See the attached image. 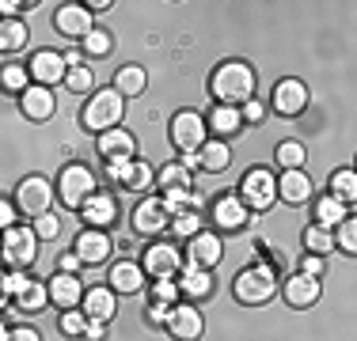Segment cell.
Here are the masks:
<instances>
[{"label": "cell", "instance_id": "cell-1", "mask_svg": "<svg viewBox=\"0 0 357 341\" xmlns=\"http://www.w3.org/2000/svg\"><path fill=\"white\" fill-rule=\"evenodd\" d=\"M255 68L248 61H225L217 65L213 80H209V88H213V99L225 102V106H243V102L255 99Z\"/></svg>", "mask_w": 357, "mask_h": 341}, {"label": "cell", "instance_id": "cell-2", "mask_svg": "<svg viewBox=\"0 0 357 341\" xmlns=\"http://www.w3.org/2000/svg\"><path fill=\"white\" fill-rule=\"evenodd\" d=\"M274 292H278V277H274V269H270L266 262H255V266L240 269L236 280H232V296L240 303H251V307L266 303Z\"/></svg>", "mask_w": 357, "mask_h": 341}, {"label": "cell", "instance_id": "cell-3", "mask_svg": "<svg viewBox=\"0 0 357 341\" xmlns=\"http://www.w3.org/2000/svg\"><path fill=\"white\" fill-rule=\"evenodd\" d=\"M122 114H126V99L118 95L114 88H103L96 95H88V106L80 110L84 125L96 133H107V129H118L122 125Z\"/></svg>", "mask_w": 357, "mask_h": 341}, {"label": "cell", "instance_id": "cell-4", "mask_svg": "<svg viewBox=\"0 0 357 341\" xmlns=\"http://www.w3.org/2000/svg\"><path fill=\"white\" fill-rule=\"evenodd\" d=\"M54 182L50 178H42V175H27V178H20V186H15V193H12V201L20 205V212L23 216H31V220H38V216H46V212H54L50 205H54Z\"/></svg>", "mask_w": 357, "mask_h": 341}, {"label": "cell", "instance_id": "cell-5", "mask_svg": "<svg viewBox=\"0 0 357 341\" xmlns=\"http://www.w3.org/2000/svg\"><path fill=\"white\" fill-rule=\"evenodd\" d=\"M38 232L35 224H20V228H8L4 232V262L8 269H27L31 262L38 258Z\"/></svg>", "mask_w": 357, "mask_h": 341}, {"label": "cell", "instance_id": "cell-6", "mask_svg": "<svg viewBox=\"0 0 357 341\" xmlns=\"http://www.w3.org/2000/svg\"><path fill=\"white\" fill-rule=\"evenodd\" d=\"M96 193V175H91L84 164H69L57 175V198H61V205H69V209L80 212V205Z\"/></svg>", "mask_w": 357, "mask_h": 341}, {"label": "cell", "instance_id": "cell-7", "mask_svg": "<svg viewBox=\"0 0 357 341\" xmlns=\"http://www.w3.org/2000/svg\"><path fill=\"white\" fill-rule=\"evenodd\" d=\"M240 198L248 201V209L266 212L270 205L278 201V178H274V170L251 167L248 175H243V182H240Z\"/></svg>", "mask_w": 357, "mask_h": 341}, {"label": "cell", "instance_id": "cell-8", "mask_svg": "<svg viewBox=\"0 0 357 341\" xmlns=\"http://www.w3.org/2000/svg\"><path fill=\"white\" fill-rule=\"evenodd\" d=\"M206 118L198 114V110H178V114L172 118V144L178 152H202L206 148Z\"/></svg>", "mask_w": 357, "mask_h": 341}, {"label": "cell", "instance_id": "cell-9", "mask_svg": "<svg viewBox=\"0 0 357 341\" xmlns=\"http://www.w3.org/2000/svg\"><path fill=\"white\" fill-rule=\"evenodd\" d=\"M186 266V251H178L175 243H152L144 251V273L156 280H175Z\"/></svg>", "mask_w": 357, "mask_h": 341}, {"label": "cell", "instance_id": "cell-10", "mask_svg": "<svg viewBox=\"0 0 357 341\" xmlns=\"http://www.w3.org/2000/svg\"><path fill=\"white\" fill-rule=\"evenodd\" d=\"M172 228V212L164 209V198H144L133 209V232L137 235H164Z\"/></svg>", "mask_w": 357, "mask_h": 341}, {"label": "cell", "instance_id": "cell-11", "mask_svg": "<svg viewBox=\"0 0 357 341\" xmlns=\"http://www.w3.org/2000/svg\"><path fill=\"white\" fill-rule=\"evenodd\" d=\"M164 330L175 341H198L202 330H206V319H202V311L194 303H175L172 307V319H167Z\"/></svg>", "mask_w": 357, "mask_h": 341}, {"label": "cell", "instance_id": "cell-12", "mask_svg": "<svg viewBox=\"0 0 357 341\" xmlns=\"http://www.w3.org/2000/svg\"><path fill=\"white\" fill-rule=\"evenodd\" d=\"M91 8L88 4H61L57 8V15H54V27L61 31V34H69V38H88L91 31H96V23H91Z\"/></svg>", "mask_w": 357, "mask_h": 341}, {"label": "cell", "instance_id": "cell-13", "mask_svg": "<svg viewBox=\"0 0 357 341\" xmlns=\"http://www.w3.org/2000/svg\"><path fill=\"white\" fill-rule=\"evenodd\" d=\"M31 76H35V84L42 88H54V84H65V76H69V65H65V54H54V49H38L35 57H31Z\"/></svg>", "mask_w": 357, "mask_h": 341}, {"label": "cell", "instance_id": "cell-14", "mask_svg": "<svg viewBox=\"0 0 357 341\" xmlns=\"http://www.w3.org/2000/svg\"><path fill=\"white\" fill-rule=\"evenodd\" d=\"M282 296H285V303L289 307H312L323 296V280L319 277H308V273H293V277H285V285H282Z\"/></svg>", "mask_w": 357, "mask_h": 341}, {"label": "cell", "instance_id": "cell-15", "mask_svg": "<svg viewBox=\"0 0 357 341\" xmlns=\"http://www.w3.org/2000/svg\"><path fill=\"white\" fill-rule=\"evenodd\" d=\"M220 258H225V243H220L217 232H198L194 239H186V262H194L202 269H213Z\"/></svg>", "mask_w": 357, "mask_h": 341}, {"label": "cell", "instance_id": "cell-16", "mask_svg": "<svg viewBox=\"0 0 357 341\" xmlns=\"http://www.w3.org/2000/svg\"><path fill=\"white\" fill-rule=\"evenodd\" d=\"M274 110L282 118H296L308 110V88H304V80H296V76H289L274 88Z\"/></svg>", "mask_w": 357, "mask_h": 341}, {"label": "cell", "instance_id": "cell-17", "mask_svg": "<svg viewBox=\"0 0 357 341\" xmlns=\"http://www.w3.org/2000/svg\"><path fill=\"white\" fill-rule=\"evenodd\" d=\"M248 201L240 198V193H220L213 201V224L225 228V232H240L243 224H248Z\"/></svg>", "mask_w": 357, "mask_h": 341}, {"label": "cell", "instance_id": "cell-18", "mask_svg": "<svg viewBox=\"0 0 357 341\" xmlns=\"http://www.w3.org/2000/svg\"><path fill=\"white\" fill-rule=\"evenodd\" d=\"M73 251L80 254L84 266H99V262H107V254H110V235L103 232V228H80Z\"/></svg>", "mask_w": 357, "mask_h": 341}, {"label": "cell", "instance_id": "cell-19", "mask_svg": "<svg viewBox=\"0 0 357 341\" xmlns=\"http://www.w3.org/2000/svg\"><path fill=\"white\" fill-rule=\"evenodd\" d=\"M80 220H84L88 228H107V224H114V220H118V201H114V193L96 190L88 201L80 205Z\"/></svg>", "mask_w": 357, "mask_h": 341}, {"label": "cell", "instance_id": "cell-20", "mask_svg": "<svg viewBox=\"0 0 357 341\" xmlns=\"http://www.w3.org/2000/svg\"><path fill=\"white\" fill-rule=\"evenodd\" d=\"M46 285H50V300L61 307V311H76V307L84 303V280L76 277V273H57Z\"/></svg>", "mask_w": 357, "mask_h": 341}, {"label": "cell", "instance_id": "cell-21", "mask_svg": "<svg viewBox=\"0 0 357 341\" xmlns=\"http://www.w3.org/2000/svg\"><path fill=\"white\" fill-rule=\"evenodd\" d=\"M20 110H23V118H31V122H46V118H54V110H57L54 88L31 84V88L20 95Z\"/></svg>", "mask_w": 357, "mask_h": 341}, {"label": "cell", "instance_id": "cell-22", "mask_svg": "<svg viewBox=\"0 0 357 341\" xmlns=\"http://www.w3.org/2000/svg\"><path fill=\"white\" fill-rule=\"evenodd\" d=\"M144 266L141 262H130V258H122V262H114L110 266V273H107V280H110V288L114 292H122V296H133V292H141L144 288Z\"/></svg>", "mask_w": 357, "mask_h": 341}, {"label": "cell", "instance_id": "cell-23", "mask_svg": "<svg viewBox=\"0 0 357 341\" xmlns=\"http://www.w3.org/2000/svg\"><path fill=\"white\" fill-rule=\"evenodd\" d=\"M84 315L88 319H99V322H110L118 315V292L110 285H96L84 292Z\"/></svg>", "mask_w": 357, "mask_h": 341}, {"label": "cell", "instance_id": "cell-24", "mask_svg": "<svg viewBox=\"0 0 357 341\" xmlns=\"http://www.w3.org/2000/svg\"><path fill=\"white\" fill-rule=\"evenodd\" d=\"M96 148H99V156H103V159H133V152H137V141H133L130 129H122V125H118V129L99 133Z\"/></svg>", "mask_w": 357, "mask_h": 341}, {"label": "cell", "instance_id": "cell-25", "mask_svg": "<svg viewBox=\"0 0 357 341\" xmlns=\"http://www.w3.org/2000/svg\"><path fill=\"white\" fill-rule=\"evenodd\" d=\"M278 201H285V205L312 201V178L304 170H282V178H278Z\"/></svg>", "mask_w": 357, "mask_h": 341}, {"label": "cell", "instance_id": "cell-26", "mask_svg": "<svg viewBox=\"0 0 357 341\" xmlns=\"http://www.w3.org/2000/svg\"><path fill=\"white\" fill-rule=\"evenodd\" d=\"M175 280H178V288H183V296H190V300H206V296L213 292V269H202V266H194V262H186Z\"/></svg>", "mask_w": 357, "mask_h": 341}, {"label": "cell", "instance_id": "cell-27", "mask_svg": "<svg viewBox=\"0 0 357 341\" xmlns=\"http://www.w3.org/2000/svg\"><path fill=\"white\" fill-rule=\"evenodd\" d=\"M110 88L122 99H137V95H144V88H149V72H144L141 65H122L114 72V84H110Z\"/></svg>", "mask_w": 357, "mask_h": 341}, {"label": "cell", "instance_id": "cell-28", "mask_svg": "<svg viewBox=\"0 0 357 341\" xmlns=\"http://www.w3.org/2000/svg\"><path fill=\"white\" fill-rule=\"evenodd\" d=\"M206 125H209L217 136H232V133L243 129V114H240V106H225V102H217V106L209 110Z\"/></svg>", "mask_w": 357, "mask_h": 341}, {"label": "cell", "instance_id": "cell-29", "mask_svg": "<svg viewBox=\"0 0 357 341\" xmlns=\"http://www.w3.org/2000/svg\"><path fill=\"white\" fill-rule=\"evenodd\" d=\"M346 209H350V205L338 201L335 193H323V198H316V224H319V228H331V232H335V228L342 224L346 216H350Z\"/></svg>", "mask_w": 357, "mask_h": 341}, {"label": "cell", "instance_id": "cell-30", "mask_svg": "<svg viewBox=\"0 0 357 341\" xmlns=\"http://www.w3.org/2000/svg\"><path fill=\"white\" fill-rule=\"evenodd\" d=\"M156 182H160V190H194V170L190 167H183L178 159H172L164 170L156 175Z\"/></svg>", "mask_w": 357, "mask_h": 341}, {"label": "cell", "instance_id": "cell-31", "mask_svg": "<svg viewBox=\"0 0 357 341\" xmlns=\"http://www.w3.org/2000/svg\"><path fill=\"white\" fill-rule=\"evenodd\" d=\"M31 42V31L23 19H4L0 23V49L4 54H15V49H23Z\"/></svg>", "mask_w": 357, "mask_h": 341}, {"label": "cell", "instance_id": "cell-32", "mask_svg": "<svg viewBox=\"0 0 357 341\" xmlns=\"http://www.w3.org/2000/svg\"><path fill=\"white\" fill-rule=\"evenodd\" d=\"M304 246H308V254H319V258H327V254L338 246V239H335V232H331V228L308 224V228H304Z\"/></svg>", "mask_w": 357, "mask_h": 341}, {"label": "cell", "instance_id": "cell-33", "mask_svg": "<svg viewBox=\"0 0 357 341\" xmlns=\"http://www.w3.org/2000/svg\"><path fill=\"white\" fill-rule=\"evenodd\" d=\"M331 193L346 205H357V170L354 167H342L331 175Z\"/></svg>", "mask_w": 357, "mask_h": 341}, {"label": "cell", "instance_id": "cell-34", "mask_svg": "<svg viewBox=\"0 0 357 341\" xmlns=\"http://www.w3.org/2000/svg\"><path fill=\"white\" fill-rule=\"evenodd\" d=\"M31 68H23V65H4L0 68V88L8 91V95H23V91L31 88Z\"/></svg>", "mask_w": 357, "mask_h": 341}, {"label": "cell", "instance_id": "cell-35", "mask_svg": "<svg viewBox=\"0 0 357 341\" xmlns=\"http://www.w3.org/2000/svg\"><path fill=\"white\" fill-rule=\"evenodd\" d=\"M46 303H50V285L46 280H31V285L15 296V307H20V311H42Z\"/></svg>", "mask_w": 357, "mask_h": 341}, {"label": "cell", "instance_id": "cell-36", "mask_svg": "<svg viewBox=\"0 0 357 341\" xmlns=\"http://www.w3.org/2000/svg\"><path fill=\"white\" fill-rule=\"evenodd\" d=\"M274 159H278V167H282V170H304L308 152H304L301 141H282V144H278V152H274Z\"/></svg>", "mask_w": 357, "mask_h": 341}, {"label": "cell", "instance_id": "cell-37", "mask_svg": "<svg viewBox=\"0 0 357 341\" xmlns=\"http://www.w3.org/2000/svg\"><path fill=\"white\" fill-rule=\"evenodd\" d=\"M228 159H232V152H228V144L220 141V136H213V141H206V148H202V167L206 170H225Z\"/></svg>", "mask_w": 357, "mask_h": 341}, {"label": "cell", "instance_id": "cell-38", "mask_svg": "<svg viewBox=\"0 0 357 341\" xmlns=\"http://www.w3.org/2000/svg\"><path fill=\"white\" fill-rule=\"evenodd\" d=\"M172 232H175V239H194L198 232H206V220H202L198 209H186L172 220Z\"/></svg>", "mask_w": 357, "mask_h": 341}, {"label": "cell", "instance_id": "cell-39", "mask_svg": "<svg viewBox=\"0 0 357 341\" xmlns=\"http://www.w3.org/2000/svg\"><path fill=\"white\" fill-rule=\"evenodd\" d=\"M31 280H35V277H27V269H8L4 273V285H0V300H4V307H12L15 296H20Z\"/></svg>", "mask_w": 357, "mask_h": 341}, {"label": "cell", "instance_id": "cell-40", "mask_svg": "<svg viewBox=\"0 0 357 341\" xmlns=\"http://www.w3.org/2000/svg\"><path fill=\"white\" fill-rule=\"evenodd\" d=\"M80 46H84V54H88V57H107L110 49H114V34L103 31V27H96L88 38L80 42Z\"/></svg>", "mask_w": 357, "mask_h": 341}, {"label": "cell", "instance_id": "cell-41", "mask_svg": "<svg viewBox=\"0 0 357 341\" xmlns=\"http://www.w3.org/2000/svg\"><path fill=\"white\" fill-rule=\"evenodd\" d=\"M65 84H69V91H76V95H96V76H91V68L88 65H80V68H69V76H65Z\"/></svg>", "mask_w": 357, "mask_h": 341}, {"label": "cell", "instance_id": "cell-42", "mask_svg": "<svg viewBox=\"0 0 357 341\" xmlns=\"http://www.w3.org/2000/svg\"><path fill=\"white\" fill-rule=\"evenodd\" d=\"M152 182H156V170H152L149 164H144V159H137V164H133L130 182H126V190H130V193H144Z\"/></svg>", "mask_w": 357, "mask_h": 341}, {"label": "cell", "instance_id": "cell-43", "mask_svg": "<svg viewBox=\"0 0 357 341\" xmlns=\"http://www.w3.org/2000/svg\"><path fill=\"white\" fill-rule=\"evenodd\" d=\"M335 239H338V246H342L346 254L357 258V216H346L342 224L335 228Z\"/></svg>", "mask_w": 357, "mask_h": 341}, {"label": "cell", "instance_id": "cell-44", "mask_svg": "<svg viewBox=\"0 0 357 341\" xmlns=\"http://www.w3.org/2000/svg\"><path fill=\"white\" fill-rule=\"evenodd\" d=\"M133 164H137V159H107V178L126 190V182H130V175H133Z\"/></svg>", "mask_w": 357, "mask_h": 341}, {"label": "cell", "instance_id": "cell-45", "mask_svg": "<svg viewBox=\"0 0 357 341\" xmlns=\"http://www.w3.org/2000/svg\"><path fill=\"white\" fill-rule=\"evenodd\" d=\"M178 296H183V288H178V280H156L152 285V300L156 303H178Z\"/></svg>", "mask_w": 357, "mask_h": 341}, {"label": "cell", "instance_id": "cell-46", "mask_svg": "<svg viewBox=\"0 0 357 341\" xmlns=\"http://www.w3.org/2000/svg\"><path fill=\"white\" fill-rule=\"evenodd\" d=\"M84 330H88V315H84V311H65L61 315V334L84 338Z\"/></svg>", "mask_w": 357, "mask_h": 341}, {"label": "cell", "instance_id": "cell-47", "mask_svg": "<svg viewBox=\"0 0 357 341\" xmlns=\"http://www.w3.org/2000/svg\"><path fill=\"white\" fill-rule=\"evenodd\" d=\"M35 232H38V239H57L61 235V216H57V212H46V216H38L35 220Z\"/></svg>", "mask_w": 357, "mask_h": 341}, {"label": "cell", "instance_id": "cell-48", "mask_svg": "<svg viewBox=\"0 0 357 341\" xmlns=\"http://www.w3.org/2000/svg\"><path fill=\"white\" fill-rule=\"evenodd\" d=\"M0 341H42V334L35 326H4L0 330Z\"/></svg>", "mask_w": 357, "mask_h": 341}, {"label": "cell", "instance_id": "cell-49", "mask_svg": "<svg viewBox=\"0 0 357 341\" xmlns=\"http://www.w3.org/2000/svg\"><path fill=\"white\" fill-rule=\"evenodd\" d=\"M20 220H23L20 205H15L12 198H8L4 205H0V224H4V232H8V228H20Z\"/></svg>", "mask_w": 357, "mask_h": 341}, {"label": "cell", "instance_id": "cell-50", "mask_svg": "<svg viewBox=\"0 0 357 341\" xmlns=\"http://www.w3.org/2000/svg\"><path fill=\"white\" fill-rule=\"evenodd\" d=\"M167 319H172V303L149 300V322H152V326H167Z\"/></svg>", "mask_w": 357, "mask_h": 341}, {"label": "cell", "instance_id": "cell-51", "mask_svg": "<svg viewBox=\"0 0 357 341\" xmlns=\"http://www.w3.org/2000/svg\"><path fill=\"white\" fill-rule=\"evenodd\" d=\"M301 273H308V277H319V280H323V273H327V258H319V254H308V258L301 262Z\"/></svg>", "mask_w": 357, "mask_h": 341}, {"label": "cell", "instance_id": "cell-52", "mask_svg": "<svg viewBox=\"0 0 357 341\" xmlns=\"http://www.w3.org/2000/svg\"><path fill=\"white\" fill-rule=\"evenodd\" d=\"M240 114H243V122H262V118H266V106H262L259 99H251L240 106Z\"/></svg>", "mask_w": 357, "mask_h": 341}, {"label": "cell", "instance_id": "cell-53", "mask_svg": "<svg viewBox=\"0 0 357 341\" xmlns=\"http://www.w3.org/2000/svg\"><path fill=\"white\" fill-rule=\"evenodd\" d=\"M84 341H107V322L88 319V330H84Z\"/></svg>", "mask_w": 357, "mask_h": 341}, {"label": "cell", "instance_id": "cell-54", "mask_svg": "<svg viewBox=\"0 0 357 341\" xmlns=\"http://www.w3.org/2000/svg\"><path fill=\"white\" fill-rule=\"evenodd\" d=\"M84 266V262H80V254H76V251H69V254H61V273H76V269H80Z\"/></svg>", "mask_w": 357, "mask_h": 341}, {"label": "cell", "instance_id": "cell-55", "mask_svg": "<svg viewBox=\"0 0 357 341\" xmlns=\"http://www.w3.org/2000/svg\"><path fill=\"white\" fill-rule=\"evenodd\" d=\"M65 65H69V68H80V65H84V49H69V54H65Z\"/></svg>", "mask_w": 357, "mask_h": 341}, {"label": "cell", "instance_id": "cell-56", "mask_svg": "<svg viewBox=\"0 0 357 341\" xmlns=\"http://www.w3.org/2000/svg\"><path fill=\"white\" fill-rule=\"evenodd\" d=\"M20 8H23L20 0H4V4H0V12H4V19H12V15L20 12Z\"/></svg>", "mask_w": 357, "mask_h": 341}, {"label": "cell", "instance_id": "cell-57", "mask_svg": "<svg viewBox=\"0 0 357 341\" xmlns=\"http://www.w3.org/2000/svg\"><path fill=\"white\" fill-rule=\"evenodd\" d=\"M354 170H357V167H354Z\"/></svg>", "mask_w": 357, "mask_h": 341}]
</instances>
